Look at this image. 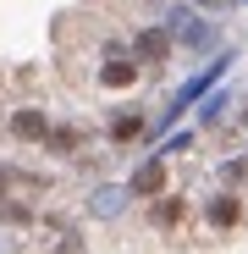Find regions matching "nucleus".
<instances>
[{"mask_svg":"<svg viewBox=\"0 0 248 254\" xmlns=\"http://www.w3.org/2000/svg\"><path fill=\"white\" fill-rule=\"evenodd\" d=\"M226 111H232V94H226V89H210V94L198 100V127H221Z\"/></svg>","mask_w":248,"mask_h":254,"instance_id":"9d476101","label":"nucleus"},{"mask_svg":"<svg viewBox=\"0 0 248 254\" xmlns=\"http://www.w3.org/2000/svg\"><path fill=\"white\" fill-rule=\"evenodd\" d=\"M171 39H177V45H188V50H198V56H204V50H215V45H221V28H215V22H204V17L193 11V17H188V22H182V28L171 33Z\"/></svg>","mask_w":248,"mask_h":254,"instance_id":"6e6552de","label":"nucleus"},{"mask_svg":"<svg viewBox=\"0 0 248 254\" xmlns=\"http://www.w3.org/2000/svg\"><path fill=\"white\" fill-rule=\"evenodd\" d=\"M182 216H188V199H182V193H160V199L149 204V227H160V232L182 227Z\"/></svg>","mask_w":248,"mask_h":254,"instance_id":"1a4fd4ad","label":"nucleus"},{"mask_svg":"<svg viewBox=\"0 0 248 254\" xmlns=\"http://www.w3.org/2000/svg\"><path fill=\"white\" fill-rule=\"evenodd\" d=\"M188 6H204V11H221V6H232V0H188Z\"/></svg>","mask_w":248,"mask_h":254,"instance_id":"2eb2a0df","label":"nucleus"},{"mask_svg":"<svg viewBox=\"0 0 248 254\" xmlns=\"http://www.w3.org/2000/svg\"><path fill=\"white\" fill-rule=\"evenodd\" d=\"M204 221H210L215 232H232V227L243 221V193H237V188H221L210 204H204Z\"/></svg>","mask_w":248,"mask_h":254,"instance_id":"20e7f679","label":"nucleus"},{"mask_svg":"<svg viewBox=\"0 0 248 254\" xmlns=\"http://www.w3.org/2000/svg\"><path fill=\"white\" fill-rule=\"evenodd\" d=\"M144 127H149V116H144L138 105H121V111H110V122H105V138H110V144H133V138H144Z\"/></svg>","mask_w":248,"mask_h":254,"instance_id":"39448f33","label":"nucleus"},{"mask_svg":"<svg viewBox=\"0 0 248 254\" xmlns=\"http://www.w3.org/2000/svg\"><path fill=\"white\" fill-rule=\"evenodd\" d=\"M171 50H177V39H171V28H160V22H149V28L133 33V56H138L144 66H165Z\"/></svg>","mask_w":248,"mask_h":254,"instance_id":"f03ea898","label":"nucleus"},{"mask_svg":"<svg viewBox=\"0 0 248 254\" xmlns=\"http://www.w3.org/2000/svg\"><path fill=\"white\" fill-rule=\"evenodd\" d=\"M127 204H133V188H127V183H99V188L89 193V216H94V221H121Z\"/></svg>","mask_w":248,"mask_h":254,"instance_id":"7ed1b4c3","label":"nucleus"},{"mask_svg":"<svg viewBox=\"0 0 248 254\" xmlns=\"http://www.w3.org/2000/svg\"><path fill=\"white\" fill-rule=\"evenodd\" d=\"M237 122H243V133H248V105H243V111H237Z\"/></svg>","mask_w":248,"mask_h":254,"instance_id":"dca6fc26","label":"nucleus"},{"mask_svg":"<svg viewBox=\"0 0 248 254\" xmlns=\"http://www.w3.org/2000/svg\"><path fill=\"white\" fill-rule=\"evenodd\" d=\"M45 149L50 155H83V127H50V138H45Z\"/></svg>","mask_w":248,"mask_h":254,"instance_id":"9b49d317","label":"nucleus"},{"mask_svg":"<svg viewBox=\"0 0 248 254\" xmlns=\"http://www.w3.org/2000/svg\"><path fill=\"white\" fill-rule=\"evenodd\" d=\"M182 149H193V133H171V138L160 144V155H165V160H171V155H182Z\"/></svg>","mask_w":248,"mask_h":254,"instance_id":"4468645a","label":"nucleus"},{"mask_svg":"<svg viewBox=\"0 0 248 254\" xmlns=\"http://www.w3.org/2000/svg\"><path fill=\"white\" fill-rule=\"evenodd\" d=\"M17 188H39V177H28L22 166H6V160H0V204H6Z\"/></svg>","mask_w":248,"mask_h":254,"instance_id":"f8f14e48","label":"nucleus"},{"mask_svg":"<svg viewBox=\"0 0 248 254\" xmlns=\"http://www.w3.org/2000/svg\"><path fill=\"white\" fill-rule=\"evenodd\" d=\"M144 77V61L127 50V56H105V66H99V83L105 89H133V83Z\"/></svg>","mask_w":248,"mask_h":254,"instance_id":"0eeeda50","label":"nucleus"},{"mask_svg":"<svg viewBox=\"0 0 248 254\" xmlns=\"http://www.w3.org/2000/svg\"><path fill=\"white\" fill-rule=\"evenodd\" d=\"M50 116L39 111V105H22V111H11V138H22V144H45L50 138Z\"/></svg>","mask_w":248,"mask_h":254,"instance_id":"423d86ee","label":"nucleus"},{"mask_svg":"<svg viewBox=\"0 0 248 254\" xmlns=\"http://www.w3.org/2000/svg\"><path fill=\"white\" fill-rule=\"evenodd\" d=\"M165 183H171V160H165V155H144V160L133 166V177H127L133 199H160Z\"/></svg>","mask_w":248,"mask_h":254,"instance_id":"f257e3e1","label":"nucleus"},{"mask_svg":"<svg viewBox=\"0 0 248 254\" xmlns=\"http://www.w3.org/2000/svg\"><path fill=\"white\" fill-rule=\"evenodd\" d=\"M215 177H221V188H248V155L221 160V166H215Z\"/></svg>","mask_w":248,"mask_h":254,"instance_id":"ddd939ff","label":"nucleus"}]
</instances>
